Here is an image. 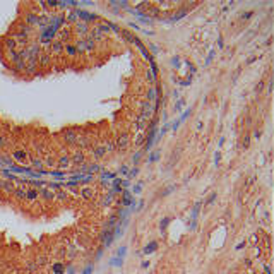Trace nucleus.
Instances as JSON below:
<instances>
[{"instance_id":"51","label":"nucleus","mask_w":274,"mask_h":274,"mask_svg":"<svg viewBox=\"0 0 274 274\" xmlns=\"http://www.w3.org/2000/svg\"><path fill=\"white\" fill-rule=\"evenodd\" d=\"M219 159H221V153H219V151H216V153H214V165H216V166H218Z\"/></svg>"},{"instance_id":"10","label":"nucleus","mask_w":274,"mask_h":274,"mask_svg":"<svg viewBox=\"0 0 274 274\" xmlns=\"http://www.w3.org/2000/svg\"><path fill=\"white\" fill-rule=\"evenodd\" d=\"M70 161H72V165H84L86 163V154L82 153V151H76V153H72V156H70Z\"/></svg>"},{"instance_id":"28","label":"nucleus","mask_w":274,"mask_h":274,"mask_svg":"<svg viewBox=\"0 0 274 274\" xmlns=\"http://www.w3.org/2000/svg\"><path fill=\"white\" fill-rule=\"evenodd\" d=\"M110 265H111V267H122V265H123V259H120V257H113V259L110 260Z\"/></svg>"},{"instance_id":"23","label":"nucleus","mask_w":274,"mask_h":274,"mask_svg":"<svg viewBox=\"0 0 274 274\" xmlns=\"http://www.w3.org/2000/svg\"><path fill=\"white\" fill-rule=\"evenodd\" d=\"M156 248H158V242H151V243H147L144 247L142 254H153V252H156Z\"/></svg>"},{"instance_id":"17","label":"nucleus","mask_w":274,"mask_h":274,"mask_svg":"<svg viewBox=\"0 0 274 274\" xmlns=\"http://www.w3.org/2000/svg\"><path fill=\"white\" fill-rule=\"evenodd\" d=\"M26 188H28V187H24V185L16 187V190H14V194H12V196L16 197L17 201H26Z\"/></svg>"},{"instance_id":"8","label":"nucleus","mask_w":274,"mask_h":274,"mask_svg":"<svg viewBox=\"0 0 274 274\" xmlns=\"http://www.w3.org/2000/svg\"><path fill=\"white\" fill-rule=\"evenodd\" d=\"M48 50H50V55H51V57H53V55H55V57H62V55H64V43L57 39V41H53V43L48 46Z\"/></svg>"},{"instance_id":"56","label":"nucleus","mask_w":274,"mask_h":274,"mask_svg":"<svg viewBox=\"0 0 274 274\" xmlns=\"http://www.w3.org/2000/svg\"><path fill=\"white\" fill-rule=\"evenodd\" d=\"M128 26H130V28H134V29H141V26H139V24H136V22H130V24H128Z\"/></svg>"},{"instance_id":"33","label":"nucleus","mask_w":274,"mask_h":274,"mask_svg":"<svg viewBox=\"0 0 274 274\" xmlns=\"http://www.w3.org/2000/svg\"><path fill=\"white\" fill-rule=\"evenodd\" d=\"M55 199H59V201H67L68 196H67V192H64V190H57V194H55Z\"/></svg>"},{"instance_id":"18","label":"nucleus","mask_w":274,"mask_h":274,"mask_svg":"<svg viewBox=\"0 0 274 274\" xmlns=\"http://www.w3.org/2000/svg\"><path fill=\"white\" fill-rule=\"evenodd\" d=\"M91 151H93L91 154H93V156L96 158V159H101V158H103L105 154H106V151H105V147H103V146H96V147H93Z\"/></svg>"},{"instance_id":"42","label":"nucleus","mask_w":274,"mask_h":274,"mask_svg":"<svg viewBox=\"0 0 274 274\" xmlns=\"http://www.w3.org/2000/svg\"><path fill=\"white\" fill-rule=\"evenodd\" d=\"M216 197H218V194H216V192H213V194H211V197L206 201V206H211V204H213V202L216 201Z\"/></svg>"},{"instance_id":"43","label":"nucleus","mask_w":274,"mask_h":274,"mask_svg":"<svg viewBox=\"0 0 274 274\" xmlns=\"http://www.w3.org/2000/svg\"><path fill=\"white\" fill-rule=\"evenodd\" d=\"M93 269H94V267H93V264H88L81 274H93Z\"/></svg>"},{"instance_id":"21","label":"nucleus","mask_w":274,"mask_h":274,"mask_svg":"<svg viewBox=\"0 0 274 274\" xmlns=\"http://www.w3.org/2000/svg\"><path fill=\"white\" fill-rule=\"evenodd\" d=\"M31 161V165H33V168H36V170H41V168L45 166V163H43V159L39 156H34V158H31L29 159Z\"/></svg>"},{"instance_id":"52","label":"nucleus","mask_w":274,"mask_h":274,"mask_svg":"<svg viewBox=\"0 0 274 274\" xmlns=\"http://www.w3.org/2000/svg\"><path fill=\"white\" fill-rule=\"evenodd\" d=\"M216 45H218L219 48H223V46H225V43H223V36H219V38H218V41H216Z\"/></svg>"},{"instance_id":"53","label":"nucleus","mask_w":274,"mask_h":274,"mask_svg":"<svg viewBox=\"0 0 274 274\" xmlns=\"http://www.w3.org/2000/svg\"><path fill=\"white\" fill-rule=\"evenodd\" d=\"M178 64H180V60H178V57H173V59H171V65H173V67H176Z\"/></svg>"},{"instance_id":"59","label":"nucleus","mask_w":274,"mask_h":274,"mask_svg":"<svg viewBox=\"0 0 274 274\" xmlns=\"http://www.w3.org/2000/svg\"><path fill=\"white\" fill-rule=\"evenodd\" d=\"M151 50H153V53H158V48L154 46V45H151Z\"/></svg>"},{"instance_id":"19","label":"nucleus","mask_w":274,"mask_h":274,"mask_svg":"<svg viewBox=\"0 0 274 274\" xmlns=\"http://www.w3.org/2000/svg\"><path fill=\"white\" fill-rule=\"evenodd\" d=\"M39 194H41V197L45 199V201H55V192H51L50 188H43V190H39Z\"/></svg>"},{"instance_id":"5","label":"nucleus","mask_w":274,"mask_h":274,"mask_svg":"<svg viewBox=\"0 0 274 274\" xmlns=\"http://www.w3.org/2000/svg\"><path fill=\"white\" fill-rule=\"evenodd\" d=\"M51 62H53V57L50 55L48 51H43V50H41V53L38 55V67L48 68L50 65H51Z\"/></svg>"},{"instance_id":"36","label":"nucleus","mask_w":274,"mask_h":274,"mask_svg":"<svg viewBox=\"0 0 274 274\" xmlns=\"http://www.w3.org/2000/svg\"><path fill=\"white\" fill-rule=\"evenodd\" d=\"M168 225H170V218H163V219L159 221V230L165 231V228H166Z\"/></svg>"},{"instance_id":"57","label":"nucleus","mask_w":274,"mask_h":274,"mask_svg":"<svg viewBox=\"0 0 274 274\" xmlns=\"http://www.w3.org/2000/svg\"><path fill=\"white\" fill-rule=\"evenodd\" d=\"M223 144H225V137H219V141H218V146L221 147Z\"/></svg>"},{"instance_id":"38","label":"nucleus","mask_w":274,"mask_h":274,"mask_svg":"<svg viewBox=\"0 0 274 274\" xmlns=\"http://www.w3.org/2000/svg\"><path fill=\"white\" fill-rule=\"evenodd\" d=\"M141 192H142V182H139L132 187V194H141Z\"/></svg>"},{"instance_id":"1","label":"nucleus","mask_w":274,"mask_h":274,"mask_svg":"<svg viewBox=\"0 0 274 274\" xmlns=\"http://www.w3.org/2000/svg\"><path fill=\"white\" fill-rule=\"evenodd\" d=\"M156 130H158V118H153L151 125L147 128V134H146V144H144V151H149L151 147L154 146V141H156Z\"/></svg>"},{"instance_id":"15","label":"nucleus","mask_w":274,"mask_h":274,"mask_svg":"<svg viewBox=\"0 0 274 274\" xmlns=\"http://www.w3.org/2000/svg\"><path fill=\"white\" fill-rule=\"evenodd\" d=\"M39 197V190H36L34 187H29V188H26V201L28 202H33V201H36Z\"/></svg>"},{"instance_id":"40","label":"nucleus","mask_w":274,"mask_h":274,"mask_svg":"<svg viewBox=\"0 0 274 274\" xmlns=\"http://www.w3.org/2000/svg\"><path fill=\"white\" fill-rule=\"evenodd\" d=\"M214 55H216V51L214 50H211V51H209V57H207V59H206V65H209V64H211V62H213V59H214Z\"/></svg>"},{"instance_id":"46","label":"nucleus","mask_w":274,"mask_h":274,"mask_svg":"<svg viewBox=\"0 0 274 274\" xmlns=\"http://www.w3.org/2000/svg\"><path fill=\"white\" fill-rule=\"evenodd\" d=\"M136 144H137V146H142V144H144V136H142V134H137Z\"/></svg>"},{"instance_id":"9","label":"nucleus","mask_w":274,"mask_h":274,"mask_svg":"<svg viewBox=\"0 0 274 274\" xmlns=\"http://www.w3.org/2000/svg\"><path fill=\"white\" fill-rule=\"evenodd\" d=\"M64 141L68 146H76V141H77V132L74 128H68V130H64Z\"/></svg>"},{"instance_id":"39","label":"nucleus","mask_w":274,"mask_h":274,"mask_svg":"<svg viewBox=\"0 0 274 274\" xmlns=\"http://www.w3.org/2000/svg\"><path fill=\"white\" fill-rule=\"evenodd\" d=\"M125 255H127V247H120V248H118V252H117V257L123 259Z\"/></svg>"},{"instance_id":"55","label":"nucleus","mask_w":274,"mask_h":274,"mask_svg":"<svg viewBox=\"0 0 274 274\" xmlns=\"http://www.w3.org/2000/svg\"><path fill=\"white\" fill-rule=\"evenodd\" d=\"M250 16H252V10H248V12H245L243 16H242V19H248Z\"/></svg>"},{"instance_id":"12","label":"nucleus","mask_w":274,"mask_h":274,"mask_svg":"<svg viewBox=\"0 0 274 274\" xmlns=\"http://www.w3.org/2000/svg\"><path fill=\"white\" fill-rule=\"evenodd\" d=\"M76 146L79 147V151H81V149H88V147L91 146V139H89L88 136H77Z\"/></svg>"},{"instance_id":"47","label":"nucleus","mask_w":274,"mask_h":274,"mask_svg":"<svg viewBox=\"0 0 274 274\" xmlns=\"http://www.w3.org/2000/svg\"><path fill=\"white\" fill-rule=\"evenodd\" d=\"M120 185H122V188L125 190V188H128V187H130V180H128V178H125V180L122 178V183H120Z\"/></svg>"},{"instance_id":"3","label":"nucleus","mask_w":274,"mask_h":274,"mask_svg":"<svg viewBox=\"0 0 274 274\" xmlns=\"http://www.w3.org/2000/svg\"><path fill=\"white\" fill-rule=\"evenodd\" d=\"M10 158L14 161H17V163H28L29 161V153L26 149H22V147H17V149H14L10 153Z\"/></svg>"},{"instance_id":"61","label":"nucleus","mask_w":274,"mask_h":274,"mask_svg":"<svg viewBox=\"0 0 274 274\" xmlns=\"http://www.w3.org/2000/svg\"><path fill=\"white\" fill-rule=\"evenodd\" d=\"M142 267H144V269H146V267H149V262H147V260H144V262H142Z\"/></svg>"},{"instance_id":"58","label":"nucleus","mask_w":274,"mask_h":274,"mask_svg":"<svg viewBox=\"0 0 274 274\" xmlns=\"http://www.w3.org/2000/svg\"><path fill=\"white\" fill-rule=\"evenodd\" d=\"M202 125H204L202 122H197V130H201V128H202Z\"/></svg>"},{"instance_id":"45","label":"nucleus","mask_w":274,"mask_h":274,"mask_svg":"<svg viewBox=\"0 0 274 274\" xmlns=\"http://www.w3.org/2000/svg\"><path fill=\"white\" fill-rule=\"evenodd\" d=\"M118 173H120V175H128V166L122 165V166L118 168Z\"/></svg>"},{"instance_id":"35","label":"nucleus","mask_w":274,"mask_h":274,"mask_svg":"<svg viewBox=\"0 0 274 274\" xmlns=\"http://www.w3.org/2000/svg\"><path fill=\"white\" fill-rule=\"evenodd\" d=\"M64 271H65V267L60 264V262H57V264L53 265V274H62Z\"/></svg>"},{"instance_id":"16","label":"nucleus","mask_w":274,"mask_h":274,"mask_svg":"<svg viewBox=\"0 0 274 274\" xmlns=\"http://www.w3.org/2000/svg\"><path fill=\"white\" fill-rule=\"evenodd\" d=\"M64 53L68 57H77V48L74 43H64Z\"/></svg>"},{"instance_id":"37","label":"nucleus","mask_w":274,"mask_h":274,"mask_svg":"<svg viewBox=\"0 0 274 274\" xmlns=\"http://www.w3.org/2000/svg\"><path fill=\"white\" fill-rule=\"evenodd\" d=\"M9 144V139L7 136H4V134H0V149H4V147Z\"/></svg>"},{"instance_id":"32","label":"nucleus","mask_w":274,"mask_h":274,"mask_svg":"<svg viewBox=\"0 0 274 274\" xmlns=\"http://www.w3.org/2000/svg\"><path fill=\"white\" fill-rule=\"evenodd\" d=\"M43 163H45V166H57V161L53 156H48L46 159H43Z\"/></svg>"},{"instance_id":"4","label":"nucleus","mask_w":274,"mask_h":274,"mask_svg":"<svg viewBox=\"0 0 274 274\" xmlns=\"http://www.w3.org/2000/svg\"><path fill=\"white\" fill-rule=\"evenodd\" d=\"M0 190H2L4 194H7V196H12L14 190H16V185H14V182H12L10 178L0 176Z\"/></svg>"},{"instance_id":"49","label":"nucleus","mask_w":274,"mask_h":274,"mask_svg":"<svg viewBox=\"0 0 274 274\" xmlns=\"http://www.w3.org/2000/svg\"><path fill=\"white\" fill-rule=\"evenodd\" d=\"M173 190H175V185H170L168 188H165V190H163V194H161V196H170V192H173Z\"/></svg>"},{"instance_id":"54","label":"nucleus","mask_w":274,"mask_h":274,"mask_svg":"<svg viewBox=\"0 0 274 274\" xmlns=\"http://www.w3.org/2000/svg\"><path fill=\"white\" fill-rule=\"evenodd\" d=\"M142 207H144V201H139V204L136 206V209H137V211H141Z\"/></svg>"},{"instance_id":"7","label":"nucleus","mask_w":274,"mask_h":274,"mask_svg":"<svg viewBox=\"0 0 274 274\" xmlns=\"http://www.w3.org/2000/svg\"><path fill=\"white\" fill-rule=\"evenodd\" d=\"M2 48L5 50V51H12V50H19V46H17V41L12 38L10 34H7L5 38L2 39Z\"/></svg>"},{"instance_id":"41","label":"nucleus","mask_w":274,"mask_h":274,"mask_svg":"<svg viewBox=\"0 0 274 274\" xmlns=\"http://www.w3.org/2000/svg\"><path fill=\"white\" fill-rule=\"evenodd\" d=\"M139 175V168H132V170H130V171H128V180H130V178H134V176H137Z\"/></svg>"},{"instance_id":"29","label":"nucleus","mask_w":274,"mask_h":274,"mask_svg":"<svg viewBox=\"0 0 274 274\" xmlns=\"http://www.w3.org/2000/svg\"><path fill=\"white\" fill-rule=\"evenodd\" d=\"M146 99H147V103H151V101H154V99H156V91H154V88H151L146 93Z\"/></svg>"},{"instance_id":"34","label":"nucleus","mask_w":274,"mask_h":274,"mask_svg":"<svg viewBox=\"0 0 274 274\" xmlns=\"http://www.w3.org/2000/svg\"><path fill=\"white\" fill-rule=\"evenodd\" d=\"M144 123H146V120H144V118L139 115V118H137V122H136V128H137V130H142V128L146 127Z\"/></svg>"},{"instance_id":"60","label":"nucleus","mask_w":274,"mask_h":274,"mask_svg":"<svg viewBox=\"0 0 274 274\" xmlns=\"http://www.w3.org/2000/svg\"><path fill=\"white\" fill-rule=\"evenodd\" d=\"M67 274H74V267H68V269H67Z\"/></svg>"},{"instance_id":"24","label":"nucleus","mask_w":274,"mask_h":274,"mask_svg":"<svg viewBox=\"0 0 274 274\" xmlns=\"http://www.w3.org/2000/svg\"><path fill=\"white\" fill-rule=\"evenodd\" d=\"M93 194H94V190H93L91 187H82V190H81V196H82V199H91V197H93Z\"/></svg>"},{"instance_id":"6","label":"nucleus","mask_w":274,"mask_h":274,"mask_svg":"<svg viewBox=\"0 0 274 274\" xmlns=\"http://www.w3.org/2000/svg\"><path fill=\"white\" fill-rule=\"evenodd\" d=\"M115 141V147H117V151H125L128 147V134L127 132H123V134H120L117 139H113Z\"/></svg>"},{"instance_id":"44","label":"nucleus","mask_w":274,"mask_h":274,"mask_svg":"<svg viewBox=\"0 0 274 274\" xmlns=\"http://www.w3.org/2000/svg\"><path fill=\"white\" fill-rule=\"evenodd\" d=\"M182 108H183V99H178L175 103V111H182Z\"/></svg>"},{"instance_id":"50","label":"nucleus","mask_w":274,"mask_h":274,"mask_svg":"<svg viewBox=\"0 0 274 274\" xmlns=\"http://www.w3.org/2000/svg\"><path fill=\"white\" fill-rule=\"evenodd\" d=\"M141 158H142V153H136V154H134V158H132V161L137 165V163L141 161Z\"/></svg>"},{"instance_id":"2","label":"nucleus","mask_w":274,"mask_h":274,"mask_svg":"<svg viewBox=\"0 0 274 274\" xmlns=\"http://www.w3.org/2000/svg\"><path fill=\"white\" fill-rule=\"evenodd\" d=\"M76 12H77V17L81 22H96V21H99V17L96 16V14H93V12H88V10H84V9H76Z\"/></svg>"},{"instance_id":"22","label":"nucleus","mask_w":274,"mask_h":274,"mask_svg":"<svg viewBox=\"0 0 274 274\" xmlns=\"http://www.w3.org/2000/svg\"><path fill=\"white\" fill-rule=\"evenodd\" d=\"M120 34H122V38L125 39V41H128V43H134V41H136V36H134L132 33H128L127 29H120Z\"/></svg>"},{"instance_id":"14","label":"nucleus","mask_w":274,"mask_h":274,"mask_svg":"<svg viewBox=\"0 0 274 274\" xmlns=\"http://www.w3.org/2000/svg\"><path fill=\"white\" fill-rule=\"evenodd\" d=\"M70 165H72V161H70V156H67V154H64L62 158L57 159V168H60V170H67Z\"/></svg>"},{"instance_id":"25","label":"nucleus","mask_w":274,"mask_h":274,"mask_svg":"<svg viewBox=\"0 0 274 274\" xmlns=\"http://www.w3.org/2000/svg\"><path fill=\"white\" fill-rule=\"evenodd\" d=\"M201 206H202V202H197V204L194 206L192 214H190V221H197V216H199V211H201Z\"/></svg>"},{"instance_id":"48","label":"nucleus","mask_w":274,"mask_h":274,"mask_svg":"<svg viewBox=\"0 0 274 274\" xmlns=\"http://www.w3.org/2000/svg\"><path fill=\"white\" fill-rule=\"evenodd\" d=\"M242 146H243V149H247V147L250 146V136H245L243 137V144H242Z\"/></svg>"},{"instance_id":"27","label":"nucleus","mask_w":274,"mask_h":274,"mask_svg":"<svg viewBox=\"0 0 274 274\" xmlns=\"http://www.w3.org/2000/svg\"><path fill=\"white\" fill-rule=\"evenodd\" d=\"M190 111H192L190 108H187V110H183V111H182V115H180V118H176V122H178V123L182 125V123L185 122L187 118H188V115H190Z\"/></svg>"},{"instance_id":"31","label":"nucleus","mask_w":274,"mask_h":274,"mask_svg":"<svg viewBox=\"0 0 274 274\" xmlns=\"http://www.w3.org/2000/svg\"><path fill=\"white\" fill-rule=\"evenodd\" d=\"M111 202H113V194H111V192L105 194V197H103V206H108V204H111Z\"/></svg>"},{"instance_id":"11","label":"nucleus","mask_w":274,"mask_h":274,"mask_svg":"<svg viewBox=\"0 0 274 274\" xmlns=\"http://www.w3.org/2000/svg\"><path fill=\"white\" fill-rule=\"evenodd\" d=\"M187 14H188V7H180V10H176L170 19H166V22H175V21H178V19H183Z\"/></svg>"},{"instance_id":"13","label":"nucleus","mask_w":274,"mask_h":274,"mask_svg":"<svg viewBox=\"0 0 274 274\" xmlns=\"http://www.w3.org/2000/svg\"><path fill=\"white\" fill-rule=\"evenodd\" d=\"M74 28H76V33H77L79 36H86V38H88L89 26L86 24V22H81V21H79V22H76V26H74Z\"/></svg>"},{"instance_id":"30","label":"nucleus","mask_w":274,"mask_h":274,"mask_svg":"<svg viewBox=\"0 0 274 274\" xmlns=\"http://www.w3.org/2000/svg\"><path fill=\"white\" fill-rule=\"evenodd\" d=\"M159 158H161V151H154V153H151V154H149V163H156Z\"/></svg>"},{"instance_id":"26","label":"nucleus","mask_w":274,"mask_h":274,"mask_svg":"<svg viewBox=\"0 0 274 274\" xmlns=\"http://www.w3.org/2000/svg\"><path fill=\"white\" fill-rule=\"evenodd\" d=\"M103 147H105V151H106V153H113V151L117 149V147H115V141H113V139H108Z\"/></svg>"},{"instance_id":"20","label":"nucleus","mask_w":274,"mask_h":274,"mask_svg":"<svg viewBox=\"0 0 274 274\" xmlns=\"http://www.w3.org/2000/svg\"><path fill=\"white\" fill-rule=\"evenodd\" d=\"M10 68H12L14 72H26V62H22V60H19V62L12 64V65H10Z\"/></svg>"}]
</instances>
